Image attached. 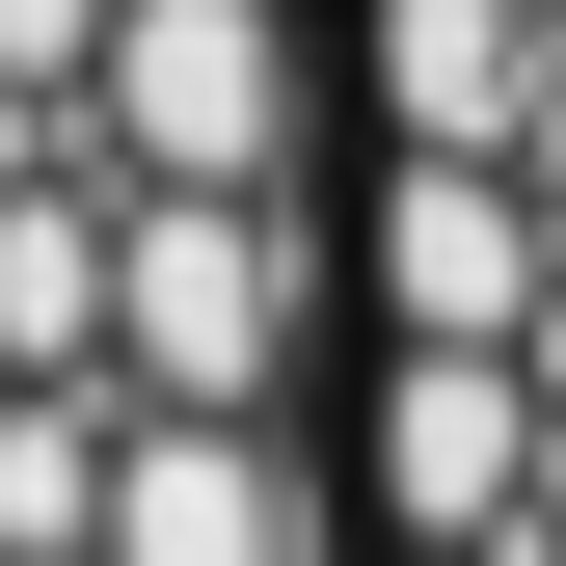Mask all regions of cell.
I'll use <instances>...</instances> for the list:
<instances>
[{"label": "cell", "instance_id": "cell-1", "mask_svg": "<svg viewBox=\"0 0 566 566\" xmlns=\"http://www.w3.org/2000/svg\"><path fill=\"white\" fill-rule=\"evenodd\" d=\"M324 297H350L324 189H135V243H108V378H135V405H297V378H324Z\"/></svg>", "mask_w": 566, "mask_h": 566}, {"label": "cell", "instance_id": "cell-2", "mask_svg": "<svg viewBox=\"0 0 566 566\" xmlns=\"http://www.w3.org/2000/svg\"><path fill=\"white\" fill-rule=\"evenodd\" d=\"M82 135H108V189H324V28L297 0H135Z\"/></svg>", "mask_w": 566, "mask_h": 566}, {"label": "cell", "instance_id": "cell-3", "mask_svg": "<svg viewBox=\"0 0 566 566\" xmlns=\"http://www.w3.org/2000/svg\"><path fill=\"white\" fill-rule=\"evenodd\" d=\"M350 459H378V566H513L539 539V350H378V405H350Z\"/></svg>", "mask_w": 566, "mask_h": 566}, {"label": "cell", "instance_id": "cell-4", "mask_svg": "<svg viewBox=\"0 0 566 566\" xmlns=\"http://www.w3.org/2000/svg\"><path fill=\"white\" fill-rule=\"evenodd\" d=\"M350 297H378V350H539L566 324V189L539 163H378Z\"/></svg>", "mask_w": 566, "mask_h": 566}, {"label": "cell", "instance_id": "cell-5", "mask_svg": "<svg viewBox=\"0 0 566 566\" xmlns=\"http://www.w3.org/2000/svg\"><path fill=\"white\" fill-rule=\"evenodd\" d=\"M108 566H350V485L297 405H135L108 459Z\"/></svg>", "mask_w": 566, "mask_h": 566}, {"label": "cell", "instance_id": "cell-6", "mask_svg": "<svg viewBox=\"0 0 566 566\" xmlns=\"http://www.w3.org/2000/svg\"><path fill=\"white\" fill-rule=\"evenodd\" d=\"M350 108H378V163H539L566 0H378L350 28Z\"/></svg>", "mask_w": 566, "mask_h": 566}, {"label": "cell", "instance_id": "cell-7", "mask_svg": "<svg viewBox=\"0 0 566 566\" xmlns=\"http://www.w3.org/2000/svg\"><path fill=\"white\" fill-rule=\"evenodd\" d=\"M108 28H135V0H0V108H82Z\"/></svg>", "mask_w": 566, "mask_h": 566}, {"label": "cell", "instance_id": "cell-8", "mask_svg": "<svg viewBox=\"0 0 566 566\" xmlns=\"http://www.w3.org/2000/svg\"><path fill=\"white\" fill-rule=\"evenodd\" d=\"M539 189H566V108H539Z\"/></svg>", "mask_w": 566, "mask_h": 566}, {"label": "cell", "instance_id": "cell-9", "mask_svg": "<svg viewBox=\"0 0 566 566\" xmlns=\"http://www.w3.org/2000/svg\"><path fill=\"white\" fill-rule=\"evenodd\" d=\"M513 566H566V539H513Z\"/></svg>", "mask_w": 566, "mask_h": 566}, {"label": "cell", "instance_id": "cell-10", "mask_svg": "<svg viewBox=\"0 0 566 566\" xmlns=\"http://www.w3.org/2000/svg\"><path fill=\"white\" fill-rule=\"evenodd\" d=\"M0 405H28V378H0Z\"/></svg>", "mask_w": 566, "mask_h": 566}]
</instances>
